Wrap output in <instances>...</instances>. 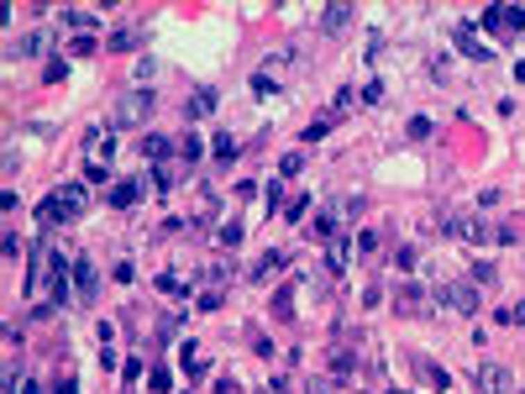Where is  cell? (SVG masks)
I'll return each mask as SVG.
<instances>
[{"label": "cell", "instance_id": "obj_1", "mask_svg": "<svg viewBox=\"0 0 525 394\" xmlns=\"http://www.w3.org/2000/svg\"><path fill=\"white\" fill-rule=\"evenodd\" d=\"M447 237L467 242V247H489V242H515V227H489L483 215H447L442 221Z\"/></svg>", "mask_w": 525, "mask_h": 394}, {"label": "cell", "instance_id": "obj_2", "mask_svg": "<svg viewBox=\"0 0 525 394\" xmlns=\"http://www.w3.org/2000/svg\"><path fill=\"white\" fill-rule=\"evenodd\" d=\"M74 215H84V190L79 184H58L48 200L37 205V221H42V227H58V221H74Z\"/></svg>", "mask_w": 525, "mask_h": 394}, {"label": "cell", "instance_id": "obj_3", "mask_svg": "<svg viewBox=\"0 0 525 394\" xmlns=\"http://www.w3.org/2000/svg\"><path fill=\"white\" fill-rule=\"evenodd\" d=\"M153 106H158V95H153V90H126V95L116 100V110H110V126H116V131L142 126V121L153 116Z\"/></svg>", "mask_w": 525, "mask_h": 394}, {"label": "cell", "instance_id": "obj_4", "mask_svg": "<svg viewBox=\"0 0 525 394\" xmlns=\"http://www.w3.org/2000/svg\"><path fill=\"white\" fill-rule=\"evenodd\" d=\"M483 26H489V32H520L525 11L520 6H489V11H483Z\"/></svg>", "mask_w": 525, "mask_h": 394}, {"label": "cell", "instance_id": "obj_5", "mask_svg": "<svg viewBox=\"0 0 525 394\" xmlns=\"http://www.w3.org/2000/svg\"><path fill=\"white\" fill-rule=\"evenodd\" d=\"M447 305H452L457 315H478V305H483V299H478V289L473 284H447Z\"/></svg>", "mask_w": 525, "mask_h": 394}, {"label": "cell", "instance_id": "obj_6", "mask_svg": "<svg viewBox=\"0 0 525 394\" xmlns=\"http://www.w3.org/2000/svg\"><path fill=\"white\" fill-rule=\"evenodd\" d=\"M74 284H79V305H90V299H95L100 279H95V263H90V258H74Z\"/></svg>", "mask_w": 525, "mask_h": 394}, {"label": "cell", "instance_id": "obj_7", "mask_svg": "<svg viewBox=\"0 0 525 394\" xmlns=\"http://www.w3.org/2000/svg\"><path fill=\"white\" fill-rule=\"evenodd\" d=\"M394 311H399V315H426V295H420V284L399 289V295H394Z\"/></svg>", "mask_w": 525, "mask_h": 394}, {"label": "cell", "instance_id": "obj_8", "mask_svg": "<svg viewBox=\"0 0 525 394\" xmlns=\"http://www.w3.org/2000/svg\"><path fill=\"white\" fill-rule=\"evenodd\" d=\"M347 22H352V6H347V0H342V6H326V11H321V32H326V37L347 32Z\"/></svg>", "mask_w": 525, "mask_h": 394}, {"label": "cell", "instance_id": "obj_9", "mask_svg": "<svg viewBox=\"0 0 525 394\" xmlns=\"http://www.w3.org/2000/svg\"><path fill=\"white\" fill-rule=\"evenodd\" d=\"M415 373L431 384V389H452V373H447V368H436L431 358H415Z\"/></svg>", "mask_w": 525, "mask_h": 394}, {"label": "cell", "instance_id": "obj_10", "mask_svg": "<svg viewBox=\"0 0 525 394\" xmlns=\"http://www.w3.org/2000/svg\"><path fill=\"white\" fill-rule=\"evenodd\" d=\"M478 379H483V389H489V394H510L515 389V384H510V368H499V363H489Z\"/></svg>", "mask_w": 525, "mask_h": 394}, {"label": "cell", "instance_id": "obj_11", "mask_svg": "<svg viewBox=\"0 0 525 394\" xmlns=\"http://www.w3.org/2000/svg\"><path fill=\"white\" fill-rule=\"evenodd\" d=\"M457 42H462V53H467V58H478V63H483V58H494V48H483V42H478V37H473V26H457Z\"/></svg>", "mask_w": 525, "mask_h": 394}, {"label": "cell", "instance_id": "obj_12", "mask_svg": "<svg viewBox=\"0 0 525 394\" xmlns=\"http://www.w3.org/2000/svg\"><path fill=\"white\" fill-rule=\"evenodd\" d=\"M137 195H142V184H137V179L116 184V190H110V211H131V205H137Z\"/></svg>", "mask_w": 525, "mask_h": 394}, {"label": "cell", "instance_id": "obj_13", "mask_svg": "<svg viewBox=\"0 0 525 394\" xmlns=\"http://www.w3.org/2000/svg\"><path fill=\"white\" fill-rule=\"evenodd\" d=\"M278 268H284V252H262V258L252 263V279H274Z\"/></svg>", "mask_w": 525, "mask_h": 394}, {"label": "cell", "instance_id": "obj_14", "mask_svg": "<svg viewBox=\"0 0 525 394\" xmlns=\"http://www.w3.org/2000/svg\"><path fill=\"white\" fill-rule=\"evenodd\" d=\"M268 311H274V315H284V321H289V315H294V289H278Z\"/></svg>", "mask_w": 525, "mask_h": 394}, {"label": "cell", "instance_id": "obj_15", "mask_svg": "<svg viewBox=\"0 0 525 394\" xmlns=\"http://www.w3.org/2000/svg\"><path fill=\"white\" fill-rule=\"evenodd\" d=\"M215 158H221V163H231V158H237V137H231V131H221V137H215Z\"/></svg>", "mask_w": 525, "mask_h": 394}, {"label": "cell", "instance_id": "obj_16", "mask_svg": "<svg viewBox=\"0 0 525 394\" xmlns=\"http://www.w3.org/2000/svg\"><path fill=\"white\" fill-rule=\"evenodd\" d=\"M215 242H221V247H237L242 242V221H226V227L215 231Z\"/></svg>", "mask_w": 525, "mask_h": 394}, {"label": "cell", "instance_id": "obj_17", "mask_svg": "<svg viewBox=\"0 0 525 394\" xmlns=\"http://www.w3.org/2000/svg\"><path fill=\"white\" fill-rule=\"evenodd\" d=\"M210 110H215V95H210V90H200V95L190 100V116H210Z\"/></svg>", "mask_w": 525, "mask_h": 394}, {"label": "cell", "instance_id": "obj_18", "mask_svg": "<svg viewBox=\"0 0 525 394\" xmlns=\"http://www.w3.org/2000/svg\"><path fill=\"white\" fill-rule=\"evenodd\" d=\"M258 394H294V379H284V373H278V379H268Z\"/></svg>", "mask_w": 525, "mask_h": 394}, {"label": "cell", "instance_id": "obj_19", "mask_svg": "<svg viewBox=\"0 0 525 394\" xmlns=\"http://www.w3.org/2000/svg\"><path fill=\"white\" fill-rule=\"evenodd\" d=\"M473 279H478V284H494V279H499V268H494V263H483V258H478V263H473Z\"/></svg>", "mask_w": 525, "mask_h": 394}, {"label": "cell", "instance_id": "obj_20", "mask_svg": "<svg viewBox=\"0 0 525 394\" xmlns=\"http://www.w3.org/2000/svg\"><path fill=\"white\" fill-rule=\"evenodd\" d=\"M410 137H415V142H426V137H431V116H410Z\"/></svg>", "mask_w": 525, "mask_h": 394}, {"label": "cell", "instance_id": "obj_21", "mask_svg": "<svg viewBox=\"0 0 525 394\" xmlns=\"http://www.w3.org/2000/svg\"><path fill=\"white\" fill-rule=\"evenodd\" d=\"M168 384H174V373H168V368H153V373H147V389H158V394H163Z\"/></svg>", "mask_w": 525, "mask_h": 394}, {"label": "cell", "instance_id": "obj_22", "mask_svg": "<svg viewBox=\"0 0 525 394\" xmlns=\"http://www.w3.org/2000/svg\"><path fill=\"white\" fill-rule=\"evenodd\" d=\"M342 263H347V237L336 231V237H331V268H342Z\"/></svg>", "mask_w": 525, "mask_h": 394}, {"label": "cell", "instance_id": "obj_23", "mask_svg": "<svg viewBox=\"0 0 525 394\" xmlns=\"http://www.w3.org/2000/svg\"><path fill=\"white\" fill-rule=\"evenodd\" d=\"M336 389H342L336 379H310V384H305V394H336Z\"/></svg>", "mask_w": 525, "mask_h": 394}, {"label": "cell", "instance_id": "obj_24", "mask_svg": "<svg viewBox=\"0 0 525 394\" xmlns=\"http://www.w3.org/2000/svg\"><path fill=\"white\" fill-rule=\"evenodd\" d=\"M252 95H274V74H252Z\"/></svg>", "mask_w": 525, "mask_h": 394}, {"label": "cell", "instance_id": "obj_25", "mask_svg": "<svg viewBox=\"0 0 525 394\" xmlns=\"http://www.w3.org/2000/svg\"><path fill=\"white\" fill-rule=\"evenodd\" d=\"M142 153H147V158H163V153H168V137H147Z\"/></svg>", "mask_w": 525, "mask_h": 394}, {"label": "cell", "instance_id": "obj_26", "mask_svg": "<svg viewBox=\"0 0 525 394\" xmlns=\"http://www.w3.org/2000/svg\"><path fill=\"white\" fill-rule=\"evenodd\" d=\"M69 53H74V58H90V53H95V37H74Z\"/></svg>", "mask_w": 525, "mask_h": 394}, {"label": "cell", "instance_id": "obj_27", "mask_svg": "<svg viewBox=\"0 0 525 394\" xmlns=\"http://www.w3.org/2000/svg\"><path fill=\"white\" fill-rule=\"evenodd\" d=\"M252 352H258V358H274V342H268L262 331H252Z\"/></svg>", "mask_w": 525, "mask_h": 394}, {"label": "cell", "instance_id": "obj_28", "mask_svg": "<svg viewBox=\"0 0 525 394\" xmlns=\"http://www.w3.org/2000/svg\"><path fill=\"white\" fill-rule=\"evenodd\" d=\"M415 258H420L415 247H399V252H394V263H399V268H405V274H410V268H415Z\"/></svg>", "mask_w": 525, "mask_h": 394}, {"label": "cell", "instance_id": "obj_29", "mask_svg": "<svg viewBox=\"0 0 525 394\" xmlns=\"http://www.w3.org/2000/svg\"><path fill=\"white\" fill-rule=\"evenodd\" d=\"M158 289H163V295H184V284H179L174 274H163V279H158Z\"/></svg>", "mask_w": 525, "mask_h": 394}, {"label": "cell", "instance_id": "obj_30", "mask_svg": "<svg viewBox=\"0 0 525 394\" xmlns=\"http://www.w3.org/2000/svg\"><path fill=\"white\" fill-rule=\"evenodd\" d=\"M16 53H42V32H32V37H22V48Z\"/></svg>", "mask_w": 525, "mask_h": 394}, {"label": "cell", "instance_id": "obj_31", "mask_svg": "<svg viewBox=\"0 0 525 394\" xmlns=\"http://www.w3.org/2000/svg\"><path fill=\"white\" fill-rule=\"evenodd\" d=\"M362 100H368V106H378V100H383V84H378V79H368V90H362Z\"/></svg>", "mask_w": 525, "mask_h": 394}, {"label": "cell", "instance_id": "obj_32", "mask_svg": "<svg viewBox=\"0 0 525 394\" xmlns=\"http://www.w3.org/2000/svg\"><path fill=\"white\" fill-rule=\"evenodd\" d=\"M358 252H378V231H362V237H358Z\"/></svg>", "mask_w": 525, "mask_h": 394}, {"label": "cell", "instance_id": "obj_33", "mask_svg": "<svg viewBox=\"0 0 525 394\" xmlns=\"http://www.w3.org/2000/svg\"><path fill=\"white\" fill-rule=\"evenodd\" d=\"M510 326H525V299H520V305H510Z\"/></svg>", "mask_w": 525, "mask_h": 394}, {"label": "cell", "instance_id": "obj_34", "mask_svg": "<svg viewBox=\"0 0 525 394\" xmlns=\"http://www.w3.org/2000/svg\"><path fill=\"white\" fill-rule=\"evenodd\" d=\"M53 394H79V389H74V379H58V384H53Z\"/></svg>", "mask_w": 525, "mask_h": 394}, {"label": "cell", "instance_id": "obj_35", "mask_svg": "<svg viewBox=\"0 0 525 394\" xmlns=\"http://www.w3.org/2000/svg\"><path fill=\"white\" fill-rule=\"evenodd\" d=\"M221 394H237V379H221Z\"/></svg>", "mask_w": 525, "mask_h": 394}, {"label": "cell", "instance_id": "obj_36", "mask_svg": "<svg viewBox=\"0 0 525 394\" xmlns=\"http://www.w3.org/2000/svg\"><path fill=\"white\" fill-rule=\"evenodd\" d=\"M515 79H520V84H525V63H515Z\"/></svg>", "mask_w": 525, "mask_h": 394}, {"label": "cell", "instance_id": "obj_37", "mask_svg": "<svg viewBox=\"0 0 525 394\" xmlns=\"http://www.w3.org/2000/svg\"><path fill=\"white\" fill-rule=\"evenodd\" d=\"M389 394H405V389H389Z\"/></svg>", "mask_w": 525, "mask_h": 394}]
</instances>
